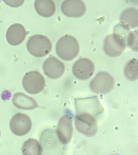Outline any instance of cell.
Segmentation results:
<instances>
[{"label": "cell", "mask_w": 138, "mask_h": 155, "mask_svg": "<svg viewBox=\"0 0 138 155\" xmlns=\"http://www.w3.org/2000/svg\"><path fill=\"white\" fill-rule=\"evenodd\" d=\"M45 81L43 75L36 71L26 73L22 80L24 89L31 94H37L42 92L45 86Z\"/></svg>", "instance_id": "obj_6"}, {"label": "cell", "mask_w": 138, "mask_h": 155, "mask_svg": "<svg viewBox=\"0 0 138 155\" xmlns=\"http://www.w3.org/2000/svg\"><path fill=\"white\" fill-rule=\"evenodd\" d=\"M32 127L31 119L26 114L18 113L11 120V130L18 136H23L27 134L31 131Z\"/></svg>", "instance_id": "obj_8"}, {"label": "cell", "mask_w": 138, "mask_h": 155, "mask_svg": "<svg viewBox=\"0 0 138 155\" xmlns=\"http://www.w3.org/2000/svg\"><path fill=\"white\" fill-rule=\"evenodd\" d=\"M114 84V79L110 74L106 71H100L91 81L89 87L94 93L105 94L112 90Z\"/></svg>", "instance_id": "obj_5"}, {"label": "cell", "mask_w": 138, "mask_h": 155, "mask_svg": "<svg viewBox=\"0 0 138 155\" xmlns=\"http://www.w3.org/2000/svg\"><path fill=\"white\" fill-rule=\"evenodd\" d=\"M35 9L39 15L44 18H49L54 15L56 7L53 0H35Z\"/></svg>", "instance_id": "obj_16"}, {"label": "cell", "mask_w": 138, "mask_h": 155, "mask_svg": "<svg viewBox=\"0 0 138 155\" xmlns=\"http://www.w3.org/2000/svg\"><path fill=\"white\" fill-rule=\"evenodd\" d=\"M12 102L15 107L21 110H33L39 107L35 99L21 92H18L14 94Z\"/></svg>", "instance_id": "obj_14"}, {"label": "cell", "mask_w": 138, "mask_h": 155, "mask_svg": "<svg viewBox=\"0 0 138 155\" xmlns=\"http://www.w3.org/2000/svg\"><path fill=\"white\" fill-rule=\"evenodd\" d=\"M0 10H1V6H0Z\"/></svg>", "instance_id": "obj_22"}, {"label": "cell", "mask_w": 138, "mask_h": 155, "mask_svg": "<svg viewBox=\"0 0 138 155\" xmlns=\"http://www.w3.org/2000/svg\"><path fill=\"white\" fill-rule=\"evenodd\" d=\"M72 117L65 114L60 118L57 128V135L60 142L64 145L68 144L72 139L73 133Z\"/></svg>", "instance_id": "obj_10"}, {"label": "cell", "mask_w": 138, "mask_h": 155, "mask_svg": "<svg viewBox=\"0 0 138 155\" xmlns=\"http://www.w3.org/2000/svg\"><path fill=\"white\" fill-rule=\"evenodd\" d=\"M43 147L38 140L29 139L24 143L22 151L24 155H41Z\"/></svg>", "instance_id": "obj_17"}, {"label": "cell", "mask_w": 138, "mask_h": 155, "mask_svg": "<svg viewBox=\"0 0 138 155\" xmlns=\"http://www.w3.org/2000/svg\"><path fill=\"white\" fill-rule=\"evenodd\" d=\"M79 45L77 39L65 35L58 41L56 47L57 54L63 60L69 61L75 59L79 52Z\"/></svg>", "instance_id": "obj_1"}, {"label": "cell", "mask_w": 138, "mask_h": 155, "mask_svg": "<svg viewBox=\"0 0 138 155\" xmlns=\"http://www.w3.org/2000/svg\"><path fill=\"white\" fill-rule=\"evenodd\" d=\"M75 105L77 114L86 113L96 117L100 116L104 111L99 97L97 96L76 99Z\"/></svg>", "instance_id": "obj_3"}, {"label": "cell", "mask_w": 138, "mask_h": 155, "mask_svg": "<svg viewBox=\"0 0 138 155\" xmlns=\"http://www.w3.org/2000/svg\"><path fill=\"white\" fill-rule=\"evenodd\" d=\"M26 47L28 51L36 58H42L51 51L52 44L47 36L36 35L31 36L28 41Z\"/></svg>", "instance_id": "obj_2"}, {"label": "cell", "mask_w": 138, "mask_h": 155, "mask_svg": "<svg viewBox=\"0 0 138 155\" xmlns=\"http://www.w3.org/2000/svg\"><path fill=\"white\" fill-rule=\"evenodd\" d=\"M75 126L77 130L86 136H94L97 132L98 124L96 117L90 114L86 113L77 114Z\"/></svg>", "instance_id": "obj_4"}, {"label": "cell", "mask_w": 138, "mask_h": 155, "mask_svg": "<svg viewBox=\"0 0 138 155\" xmlns=\"http://www.w3.org/2000/svg\"><path fill=\"white\" fill-rule=\"evenodd\" d=\"M127 43L131 49L135 51H138L137 30L132 31L129 34L127 38Z\"/></svg>", "instance_id": "obj_19"}, {"label": "cell", "mask_w": 138, "mask_h": 155, "mask_svg": "<svg viewBox=\"0 0 138 155\" xmlns=\"http://www.w3.org/2000/svg\"><path fill=\"white\" fill-rule=\"evenodd\" d=\"M0 137H1V131H0Z\"/></svg>", "instance_id": "obj_21"}, {"label": "cell", "mask_w": 138, "mask_h": 155, "mask_svg": "<svg viewBox=\"0 0 138 155\" xmlns=\"http://www.w3.org/2000/svg\"><path fill=\"white\" fill-rule=\"evenodd\" d=\"M61 10L66 16L78 18L84 15L86 7L82 0H65L62 4Z\"/></svg>", "instance_id": "obj_12"}, {"label": "cell", "mask_w": 138, "mask_h": 155, "mask_svg": "<svg viewBox=\"0 0 138 155\" xmlns=\"http://www.w3.org/2000/svg\"><path fill=\"white\" fill-rule=\"evenodd\" d=\"M72 73L78 79L85 81L90 78L95 71V65L90 59L82 58L76 62L72 66Z\"/></svg>", "instance_id": "obj_9"}, {"label": "cell", "mask_w": 138, "mask_h": 155, "mask_svg": "<svg viewBox=\"0 0 138 155\" xmlns=\"http://www.w3.org/2000/svg\"><path fill=\"white\" fill-rule=\"evenodd\" d=\"M125 48L124 38L118 34H110L104 40V51L109 56L117 57L120 55Z\"/></svg>", "instance_id": "obj_7"}, {"label": "cell", "mask_w": 138, "mask_h": 155, "mask_svg": "<svg viewBox=\"0 0 138 155\" xmlns=\"http://www.w3.org/2000/svg\"><path fill=\"white\" fill-rule=\"evenodd\" d=\"M3 2L9 6L14 8L20 7L23 4L25 0H3Z\"/></svg>", "instance_id": "obj_20"}, {"label": "cell", "mask_w": 138, "mask_h": 155, "mask_svg": "<svg viewBox=\"0 0 138 155\" xmlns=\"http://www.w3.org/2000/svg\"><path fill=\"white\" fill-rule=\"evenodd\" d=\"M26 35L27 32L23 25L20 24H13L7 30V41L11 45H19L25 41Z\"/></svg>", "instance_id": "obj_13"}, {"label": "cell", "mask_w": 138, "mask_h": 155, "mask_svg": "<svg viewBox=\"0 0 138 155\" xmlns=\"http://www.w3.org/2000/svg\"><path fill=\"white\" fill-rule=\"evenodd\" d=\"M44 74L49 78L56 79L61 77L65 72V64L54 56L49 57L43 63Z\"/></svg>", "instance_id": "obj_11"}, {"label": "cell", "mask_w": 138, "mask_h": 155, "mask_svg": "<svg viewBox=\"0 0 138 155\" xmlns=\"http://www.w3.org/2000/svg\"><path fill=\"white\" fill-rule=\"evenodd\" d=\"M138 61L133 58L130 61L124 68L125 76L130 81H135L138 78Z\"/></svg>", "instance_id": "obj_18"}, {"label": "cell", "mask_w": 138, "mask_h": 155, "mask_svg": "<svg viewBox=\"0 0 138 155\" xmlns=\"http://www.w3.org/2000/svg\"><path fill=\"white\" fill-rule=\"evenodd\" d=\"M120 22L122 27L127 30H130L137 27V9L134 8H129L124 10L121 15Z\"/></svg>", "instance_id": "obj_15"}]
</instances>
